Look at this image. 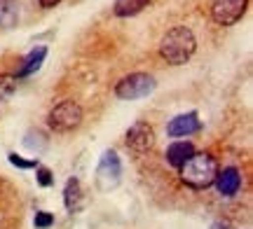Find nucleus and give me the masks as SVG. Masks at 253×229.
<instances>
[{
	"label": "nucleus",
	"mask_w": 253,
	"mask_h": 229,
	"mask_svg": "<svg viewBox=\"0 0 253 229\" xmlns=\"http://www.w3.org/2000/svg\"><path fill=\"white\" fill-rule=\"evenodd\" d=\"M195 49H197V37L188 26H173L171 31L164 33L162 42H160V54L171 65L188 64Z\"/></svg>",
	"instance_id": "obj_1"
},
{
	"label": "nucleus",
	"mask_w": 253,
	"mask_h": 229,
	"mask_svg": "<svg viewBox=\"0 0 253 229\" xmlns=\"http://www.w3.org/2000/svg\"><path fill=\"white\" fill-rule=\"evenodd\" d=\"M181 171V180L192 190H207L216 183L218 164L209 152H195L188 162L178 168Z\"/></svg>",
	"instance_id": "obj_2"
},
{
	"label": "nucleus",
	"mask_w": 253,
	"mask_h": 229,
	"mask_svg": "<svg viewBox=\"0 0 253 229\" xmlns=\"http://www.w3.org/2000/svg\"><path fill=\"white\" fill-rule=\"evenodd\" d=\"M94 183L99 192H113L122 183V162L115 150H106L99 157V164L94 171Z\"/></svg>",
	"instance_id": "obj_3"
},
{
	"label": "nucleus",
	"mask_w": 253,
	"mask_h": 229,
	"mask_svg": "<svg viewBox=\"0 0 253 229\" xmlns=\"http://www.w3.org/2000/svg\"><path fill=\"white\" fill-rule=\"evenodd\" d=\"M82 117H84V112H82L80 103L61 101L49 110V115H47V124H49V129L56 131V133H68V131L80 127Z\"/></svg>",
	"instance_id": "obj_4"
},
{
	"label": "nucleus",
	"mask_w": 253,
	"mask_h": 229,
	"mask_svg": "<svg viewBox=\"0 0 253 229\" xmlns=\"http://www.w3.org/2000/svg\"><path fill=\"white\" fill-rule=\"evenodd\" d=\"M155 82L153 75L148 73H131L122 77L118 84H115V96L122 98V101H138V98H145L155 92Z\"/></svg>",
	"instance_id": "obj_5"
},
{
	"label": "nucleus",
	"mask_w": 253,
	"mask_h": 229,
	"mask_svg": "<svg viewBox=\"0 0 253 229\" xmlns=\"http://www.w3.org/2000/svg\"><path fill=\"white\" fill-rule=\"evenodd\" d=\"M125 143L134 155H145V152H150L155 147V129L148 122L138 119V122H134L131 127L126 129Z\"/></svg>",
	"instance_id": "obj_6"
},
{
	"label": "nucleus",
	"mask_w": 253,
	"mask_h": 229,
	"mask_svg": "<svg viewBox=\"0 0 253 229\" xmlns=\"http://www.w3.org/2000/svg\"><path fill=\"white\" fill-rule=\"evenodd\" d=\"M246 7H249V0H216L211 7V17L220 26H235L244 17Z\"/></svg>",
	"instance_id": "obj_7"
},
{
	"label": "nucleus",
	"mask_w": 253,
	"mask_h": 229,
	"mask_svg": "<svg viewBox=\"0 0 253 229\" xmlns=\"http://www.w3.org/2000/svg\"><path fill=\"white\" fill-rule=\"evenodd\" d=\"M199 131H202V119H199V115L195 110L176 115L167 124V136L169 138H188V136L199 133Z\"/></svg>",
	"instance_id": "obj_8"
},
{
	"label": "nucleus",
	"mask_w": 253,
	"mask_h": 229,
	"mask_svg": "<svg viewBox=\"0 0 253 229\" xmlns=\"http://www.w3.org/2000/svg\"><path fill=\"white\" fill-rule=\"evenodd\" d=\"M216 190L220 196H235L239 190H242V171L237 166H225L223 171H218L216 175Z\"/></svg>",
	"instance_id": "obj_9"
},
{
	"label": "nucleus",
	"mask_w": 253,
	"mask_h": 229,
	"mask_svg": "<svg viewBox=\"0 0 253 229\" xmlns=\"http://www.w3.org/2000/svg\"><path fill=\"white\" fill-rule=\"evenodd\" d=\"M45 56H47V47L45 45L33 47V49L21 59V65H19V70H17V80L19 77H28V75L38 73V70L42 68V64H45Z\"/></svg>",
	"instance_id": "obj_10"
},
{
	"label": "nucleus",
	"mask_w": 253,
	"mask_h": 229,
	"mask_svg": "<svg viewBox=\"0 0 253 229\" xmlns=\"http://www.w3.org/2000/svg\"><path fill=\"white\" fill-rule=\"evenodd\" d=\"M63 206L68 213H80L84 206V194H82V185L78 178H71L66 187H63Z\"/></svg>",
	"instance_id": "obj_11"
},
{
	"label": "nucleus",
	"mask_w": 253,
	"mask_h": 229,
	"mask_svg": "<svg viewBox=\"0 0 253 229\" xmlns=\"http://www.w3.org/2000/svg\"><path fill=\"white\" fill-rule=\"evenodd\" d=\"M192 155H195V145L190 140H176V143L167 147V162L173 168H181Z\"/></svg>",
	"instance_id": "obj_12"
},
{
	"label": "nucleus",
	"mask_w": 253,
	"mask_h": 229,
	"mask_svg": "<svg viewBox=\"0 0 253 229\" xmlns=\"http://www.w3.org/2000/svg\"><path fill=\"white\" fill-rule=\"evenodd\" d=\"M49 145V138H47L45 131H40V129H28L26 136H24V147H26L28 152H33V155H42Z\"/></svg>",
	"instance_id": "obj_13"
},
{
	"label": "nucleus",
	"mask_w": 253,
	"mask_h": 229,
	"mask_svg": "<svg viewBox=\"0 0 253 229\" xmlns=\"http://www.w3.org/2000/svg\"><path fill=\"white\" fill-rule=\"evenodd\" d=\"M150 0H115L113 2V12L118 17H136L138 12H143V7H148Z\"/></svg>",
	"instance_id": "obj_14"
},
{
	"label": "nucleus",
	"mask_w": 253,
	"mask_h": 229,
	"mask_svg": "<svg viewBox=\"0 0 253 229\" xmlns=\"http://www.w3.org/2000/svg\"><path fill=\"white\" fill-rule=\"evenodd\" d=\"M19 21V2L17 0H0V24L2 28L17 26Z\"/></svg>",
	"instance_id": "obj_15"
},
{
	"label": "nucleus",
	"mask_w": 253,
	"mask_h": 229,
	"mask_svg": "<svg viewBox=\"0 0 253 229\" xmlns=\"http://www.w3.org/2000/svg\"><path fill=\"white\" fill-rule=\"evenodd\" d=\"M17 87H19V80L17 75H0V103L9 101L14 94H17Z\"/></svg>",
	"instance_id": "obj_16"
},
{
	"label": "nucleus",
	"mask_w": 253,
	"mask_h": 229,
	"mask_svg": "<svg viewBox=\"0 0 253 229\" xmlns=\"http://www.w3.org/2000/svg\"><path fill=\"white\" fill-rule=\"evenodd\" d=\"M7 159H9V164H12V166L24 168V171H28V168H38V166H40V164H38V159H24V157L14 155V152H9Z\"/></svg>",
	"instance_id": "obj_17"
},
{
	"label": "nucleus",
	"mask_w": 253,
	"mask_h": 229,
	"mask_svg": "<svg viewBox=\"0 0 253 229\" xmlns=\"http://www.w3.org/2000/svg\"><path fill=\"white\" fill-rule=\"evenodd\" d=\"M52 225H54V215L52 213H47V211L36 213V218H33V227L36 229H49Z\"/></svg>",
	"instance_id": "obj_18"
},
{
	"label": "nucleus",
	"mask_w": 253,
	"mask_h": 229,
	"mask_svg": "<svg viewBox=\"0 0 253 229\" xmlns=\"http://www.w3.org/2000/svg\"><path fill=\"white\" fill-rule=\"evenodd\" d=\"M36 180L40 187H52L54 185V175H52V171L49 168H45V166H38L36 168Z\"/></svg>",
	"instance_id": "obj_19"
},
{
	"label": "nucleus",
	"mask_w": 253,
	"mask_h": 229,
	"mask_svg": "<svg viewBox=\"0 0 253 229\" xmlns=\"http://www.w3.org/2000/svg\"><path fill=\"white\" fill-rule=\"evenodd\" d=\"M40 2V7H45V9H49V7H56L61 0H38Z\"/></svg>",
	"instance_id": "obj_20"
}]
</instances>
